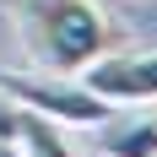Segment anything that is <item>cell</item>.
I'll return each instance as SVG.
<instances>
[{
    "mask_svg": "<svg viewBox=\"0 0 157 157\" xmlns=\"http://www.w3.org/2000/svg\"><path fill=\"white\" fill-rule=\"evenodd\" d=\"M16 27L44 76H81L114 49V22L98 0H16Z\"/></svg>",
    "mask_w": 157,
    "mask_h": 157,
    "instance_id": "6da1fadb",
    "label": "cell"
},
{
    "mask_svg": "<svg viewBox=\"0 0 157 157\" xmlns=\"http://www.w3.org/2000/svg\"><path fill=\"white\" fill-rule=\"evenodd\" d=\"M0 98H11L22 109L44 114L65 130H103L114 119V103H103L98 92H87L76 76H27V71H0Z\"/></svg>",
    "mask_w": 157,
    "mask_h": 157,
    "instance_id": "7a4b0ae2",
    "label": "cell"
},
{
    "mask_svg": "<svg viewBox=\"0 0 157 157\" xmlns=\"http://www.w3.org/2000/svg\"><path fill=\"white\" fill-rule=\"evenodd\" d=\"M81 87L98 92L103 103L125 109V103H157V49H130V54H103L81 71Z\"/></svg>",
    "mask_w": 157,
    "mask_h": 157,
    "instance_id": "3957f363",
    "label": "cell"
},
{
    "mask_svg": "<svg viewBox=\"0 0 157 157\" xmlns=\"http://www.w3.org/2000/svg\"><path fill=\"white\" fill-rule=\"evenodd\" d=\"M6 119H11V141H16L22 157H81V146L71 141L65 125L22 109V103H11V98H6Z\"/></svg>",
    "mask_w": 157,
    "mask_h": 157,
    "instance_id": "277c9868",
    "label": "cell"
},
{
    "mask_svg": "<svg viewBox=\"0 0 157 157\" xmlns=\"http://www.w3.org/2000/svg\"><path fill=\"white\" fill-rule=\"evenodd\" d=\"M98 136H103L109 157H157V114H136V119L114 114Z\"/></svg>",
    "mask_w": 157,
    "mask_h": 157,
    "instance_id": "5b68a950",
    "label": "cell"
},
{
    "mask_svg": "<svg viewBox=\"0 0 157 157\" xmlns=\"http://www.w3.org/2000/svg\"><path fill=\"white\" fill-rule=\"evenodd\" d=\"M0 157H22V152H16V141H6V136H0Z\"/></svg>",
    "mask_w": 157,
    "mask_h": 157,
    "instance_id": "8992f818",
    "label": "cell"
}]
</instances>
